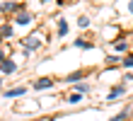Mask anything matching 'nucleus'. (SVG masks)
Masks as SVG:
<instances>
[{"mask_svg": "<svg viewBox=\"0 0 133 121\" xmlns=\"http://www.w3.org/2000/svg\"><path fill=\"white\" fill-rule=\"evenodd\" d=\"M15 68H17V66H15V61H3V63H0V70H3V73H12Z\"/></svg>", "mask_w": 133, "mask_h": 121, "instance_id": "f257e3e1", "label": "nucleus"}, {"mask_svg": "<svg viewBox=\"0 0 133 121\" xmlns=\"http://www.w3.org/2000/svg\"><path fill=\"white\" fill-rule=\"evenodd\" d=\"M51 85H53V82H51L49 78H41V80H36V82H34L36 90H44V87H51Z\"/></svg>", "mask_w": 133, "mask_h": 121, "instance_id": "f03ea898", "label": "nucleus"}, {"mask_svg": "<svg viewBox=\"0 0 133 121\" xmlns=\"http://www.w3.org/2000/svg\"><path fill=\"white\" fill-rule=\"evenodd\" d=\"M121 94H123V85H116V87H111V94H109V99H119Z\"/></svg>", "mask_w": 133, "mask_h": 121, "instance_id": "7ed1b4c3", "label": "nucleus"}, {"mask_svg": "<svg viewBox=\"0 0 133 121\" xmlns=\"http://www.w3.org/2000/svg\"><path fill=\"white\" fill-rule=\"evenodd\" d=\"M19 94H24V87H15V90L5 92V97H19Z\"/></svg>", "mask_w": 133, "mask_h": 121, "instance_id": "20e7f679", "label": "nucleus"}, {"mask_svg": "<svg viewBox=\"0 0 133 121\" xmlns=\"http://www.w3.org/2000/svg\"><path fill=\"white\" fill-rule=\"evenodd\" d=\"M24 46H27V48H36V46H39V39H36V36L24 39Z\"/></svg>", "mask_w": 133, "mask_h": 121, "instance_id": "39448f33", "label": "nucleus"}, {"mask_svg": "<svg viewBox=\"0 0 133 121\" xmlns=\"http://www.w3.org/2000/svg\"><path fill=\"white\" fill-rule=\"evenodd\" d=\"M58 34H61V36H65V34H68V24H65V20H61V22H58Z\"/></svg>", "mask_w": 133, "mask_h": 121, "instance_id": "423d86ee", "label": "nucleus"}, {"mask_svg": "<svg viewBox=\"0 0 133 121\" xmlns=\"http://www.w3.org/2000/svg\"><path fill=\"white\" fill-rule=\"evenodd\" d=\"M15 20H17L19 24H27V22H29V15H24V12H22V15H17Z\"/></svg>", "mask_w": 133, "mask_h": 121, "instance_id": "0eeeda50", "label": "nucleus"}, {"mask_svg": "<svg viewBox=\"0 0 133 121\" xmlns=\"http://www.w3.org/2000/svg\"><path fill=\"white\" fill-rule=\"evenodd\" d=\"M15 7H17L15 3H5V5H3V12H10V10H15Z\"/></svg>", "mask_w": 133, "mask_h": 121, "instance_id": "6e6552de", "label": "nucleus"}, {"mask_svg": "<svg viewBox=\"0 0 133 121\" xmlns=\"http://www.w3.org/2000/svg\"><path fill=\"white\" fill-rule=\"evenodd\" d=\"M82 73H75V75H68V82H75V80H80Z\"/></svg>", "mask_w": 133, "mask_h": 121, "instance_id": "1a4fd4ad", "label": "nucleus"}, {"mask_svg": "<svg viewBox=\"0 0 133 121\" xmlns=\"http://www.w3.org/2000/svg\"><path fill=\"white\" fill-rule=\"evenodd\" d=\"M0 34H3V36H10L12 34V27H3V29H0Z\"/></svg>", "mask_w": 133, "mask_h": 121, "instance_id": "9d476101", "label": "nucleus"}, {"mask_svg": "<svg viewBox=\"0 0 133 121\" xmlns=\"http://www.w3.org/2000/svg\"><path fill=\"white\" fill-rule=\"evenodd\" d=\"M114 48H116V51H123V48H126V41H116Z\"/></svg>", "mask_w": 133, "mask_h": 121, "instance_id": "9b49d317", "label": "nucleus"}, {"mask_svg": "<svg viewBox=\"0 0 133 121\" xmlns=\"http://www.w3.org/2000/svg\"><path fill=\"white\" fill-rule=\"evenodd\" d=\"M126 114H128V111H121V114H119V116H114L111 121H123V119H126Z\"/></svg>", "mask_w": 133, "mask_h": 121, "instance_id": "f8f14e48", "label": "nucleus"}, {"mask_svg": "<svg viewBox=\"0 0 133 121\" xmlns=\"http://www.w3.org/2000/svg\"><path fill=\"white\" fill-rule=\"evenodd\" d=\"M123 63H126V66H133V56H128V58L123 61Z\"/></svg>", "mask_w": 133, "mask_h": 121, "instance_id": "ddd939ff", "label": "nucleus"}, {"mask_svg": "<svg viewBox=\"0 0 133 121\" xmlns=\"http://www.w3.org/2000/svg\"><path fill=\"white\" fill-rule=\"evenodd\" d=\"M3 61H5V53H3V51H0V63H3Z\"/></svg>", "mask_w": 133, "mask_h": 121, "instance_id": "4468645a", "label": "nucleus"}, {"mask_svg": "<svg viewBox=\"0 0 133 121\" xmlns=\"http://www.w3.org/2000/svg\"><path fill=\"white\" fill-rule=\"evenodd\" d=\"M131 12H133V3H131Z\"/></svg>", "mask_w": 133, "mask_h": 121, "instance_id": "2eb2a0df", "label": "nucleus"}, {"mask_svg": "<svg viewBox=\"0 0 133 121\" xmlns=\"http://www.w3.org/2000/svg\"><path fill=\"white\" fill-rule=\"evenodd\" d=\"M0 87H3V82H0Z\"/></svg>", "mask_w": 133, "mask_h": 121, "instance_id": "dca6fc26", "label": "nucleus"}]
</instances>
